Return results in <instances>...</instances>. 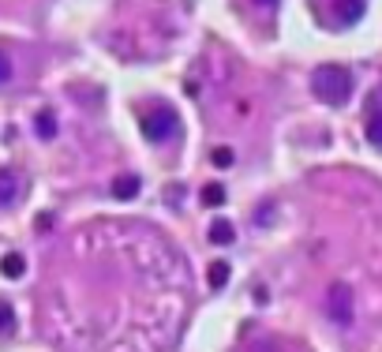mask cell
<instances>
[{
	"label": "cell",
	"instance_id": "6da1fadb",
	"mask_svg": "<svg viewBox=\"0 0 382 352\" xmlns=\"http://www.w3.org/2000/svg\"><path fill=\"white\" fill-rule=\"evenodd\" d=\"M311 90L315 98L322 101V105H345V101L352 98V76L349 68H341V64H319V68L311 71Z\"/></svg>",
	"mask_w": 382,
	"mask_h": 352
},
{
	"label": "cell",
	"instance_id": "7a4b0ae2",
	"mask_svg": "<svg viewBox=\"0 0 382 352\" xmlns=\"http://www.w3.org/2000/svg\"><path fill=\"white\" fill-rule=\"evenodd\" d=\"M143 135L150 139V143H165V139H173L176 135V127H180V120H176L173 109H154V113H143Z\"/></svg>",
	"mask_w": 382,
	"mask_h": 352
},
{
	"label": "cell",
	"instance_id": "3957f363",
	"mask_svg": "<svg viewBox=\"0 0 382 352\" xmlns=\"http://www.w3.org/2000/svg\"><path fill=\"white\" fill-rule=\"evenodd\" d=\"M326 311H330V319L338 322V326H352V289L349 285H330V292H326Z\"/></svg>",
	"mask_w": 382,
	"mask_h": 352
},
{
	"label": "cell",
	"instance_id": "277c9868",
	"mask_svg": "<svg viewBox=\"0 0 382 352\" xmlns=\"http://www.w3.org/2000/svg\"><path fill=\"white\" fill-rule=\"evenodd\" d=\"M333 12H338V19H341L345 26H352V23L363 19L367 4H363V0H333Z\"/></svg>",
	"mask_w": 382,
	"mask_h": 352
},
{
	"label": "cell",
	"instance_id": "5b68a950",
	"mask_svg": "<svg viewBox=\"0 0 382 352\" xmlns=\"http://www.w3.org/2000/svg\"><path fill=\"white\" fill-rule=\"evenodd\" d=\"M139 188H143V180H139L135 173H124V176H116V180H113V195L120 202H132L139 195Z\"/></svg>",
	"mask_w": 382,
	"mask_h": 352
},
{
	"label": "cell",
	"instance_id": "8992f818",
	"mask_svg": "<svg viewBox=\"0 0 382 352\" xmlns=\"http://www.w3.org/2000/svg\"><path fill=\"white\" fill-rule=\"evenodd\" d=\"M367 143H375L382 150V105H375V101L367 109Z\"/></svg>",
	"mask_w": 382,
	"mask_h": 352
},
{
	"label": "cell",
	"instance_id": "52a82bcc",
	"mask_svg": "<svg viewBox=\"0 0 382 352\" xmlns=\"http://www.w3.org/2000/svg\"><path fill=\"white\" fill-rule=\"evenodd\" d=\"M0 274L12 277V281H15V277H23V274H26V258H23L19 252H8L4 258H0Z\"/></svg>",
	"mask_w": 382,
	"mask_h": 352
},
{
	"label": "cell",
	"instance_id": "ba28073f",
	"mask_svg": "<svg viewBox=\"0 0 382 352\" xmlns=\"http://www.w3.org/2000/svg\"><path fill=\"white\" fill-rule=\"evenodd\" d=\"M207 281H210V289H225V285H229V263H225V258H214V263H210Z\"/></svg>",
	"mask_w": 382,
	"mask_h": 352
},
{
	"label": "cell",
	"instance_id": "9c48e42d",
	"mask_svg": "<svg viewBox=\"0 0 382 352\" xmlns=\"http://www.w3.org/2000/svg\"><path fill=\"white\" fill-rule=\"evenodd\" d=\"M15 195H19V180H15V173L12 169H0V206L12 202Z\"/></svg>",
	"mask_w": 382,
	"mask_h": 352
},
{
	"label": "cell",
	"instance_id": "30bf717a",
	"mask_svg": "<svg viewBox=\"0 0 382 352\" xmlns=\"http://www.w3.org/2000/svg\"><path fill=\"white\" fill-rule=\"evenodd\" d=\"M34 127H38V135L45 139V143H53V139H57V116H53L49 109H42V113L34 116Z\"/></svg>",
	"mask_w": 382,
	"mask_h": 352
},
{
	"label": "cell",
	"instance_id": "8fae6325",
	"mask_svg": "<svg viewBox=\"0 0 382 352\" xmlns=\"http://www.w3.org/2000/svg\"><path fill=\"white\" fill-rule=\"evenodd\" d=\"M207 236H210V244L225 247V244H232V236H236V233H232V221H214V225L207 229Z\"/></svg>",
	"mask_w": 382,
	"mask_h": 352
},
{
	"label": "cell",
	"instance_id": "7c38bea8",
	"mask_svg": "<svg viewBox=\"0 0 382 352\" xmlns=\"http://www.w3.org/2000/svg\"><path fill=\"white\" fill-rule=\"evenodd\" d=\"M202 202H207V206H225V188H221V184H207V188H202Z\"/></svg>",
	"mask_w": 382,
	"mask_h": 352
},
{
	"label": "cell",
	"instance_id": "4fadbf2b",
	"mask_svg": "<svg viewBox=\"0 0 382 352\" xmlns=\"http://www.w3.org/2000/svg\"><path fill=\"white\" fill-rule=\"evenodd\" d=\"M12 330H15V311L0 300V333H12Z\"/></svg>",
	"mask_w": 382,
	"mask_h": 352
},
{
	"label": "cell",
	"instance_id": "5bb4252c",
	"mask_svg": "<svg viewBox=\"0 0 382 352\" xmlns=\"http://www.w3.org/2000/svg\"><path fill=\"white\" fill-rule=\"evenodd\" d=\"M210 157H214V165H218V169H229V165H232V150H229V146H218Z\"/></svg>",
	"mask_w": 382,
	"mask_h": 352
},
{
	"label": "cell",
	"instance_id": "9a60e30c",
	"mask_svg": "<svg viewBox=\"0 0 382 352\" xmlns=\"http://www.w3.org/2000/svg\"><path fill=\"white\" fill-rule=\"evenodd\" d=\"M12 79V60H8V53H0V82Z\"/></svg>",
	"mask_w": 382,
	"mask_h": 352
},
{
	"label": "cell",
	"instance_id": "2e32d148",
	"mask_svg": "<svg viewBox=\"0 0 382 352\" xmlns=\"http://www.w3.org/2000/svg\"><path fill=\"white\" fill-rule=\"evenodd\" d=\"M251 4H259V8H274L277 0H251Z\"/></svg>",
	"mask_w": 382,
	"mask_h": 352
}]
</instances>
